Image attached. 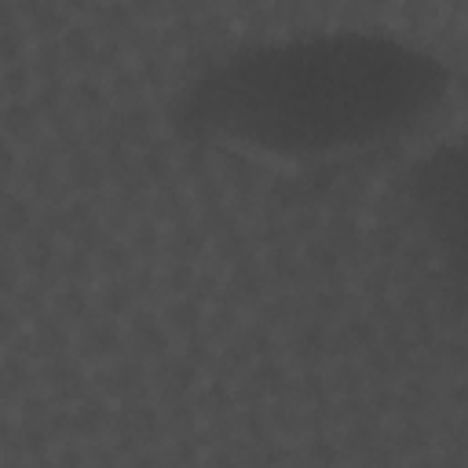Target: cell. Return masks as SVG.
Instances as JSON below:
<instances>
[{"label":"cell","instance_id":"obj_1","mask_svg":"<svg viewBox=\"0 0 468 468\" xmlns=\"http://www.w3.org/2000/svg\"><path fill=\"white\" fill-rule=\"evenodd\" d=\"M435 95L428 58L377 37H322L227 62L197 88L194 117L241 150L322 157L399 132Z\"/></svg>","mask_w":468,"mask_h":468}]
</instances>
